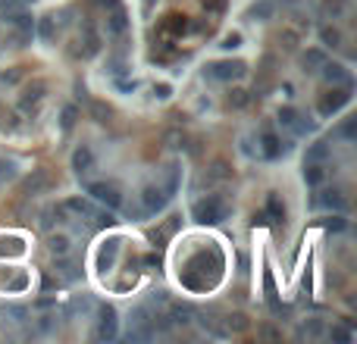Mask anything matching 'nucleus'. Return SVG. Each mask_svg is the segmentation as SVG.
Segmentation results:
<instances>
[{
	"label": "nucleus",
	"instance_id": "obj_1",
	"mask_svg": "<svg viewBox=\"0 0 357 344\" xmlns=\"http://www.w3.org/2000/svg\"><path fill=\"white\" fill-rule=\"evenodd\" d=\"M191 216L198 222H210V226H213V222H223L229 216V203L219 194H207L191 206Z\"/></svg>",
	"mask_w": 357,
	"mask_h": 344
},
{
	"label": "nucleus",
	"instance_id": "obj_2",
	"mask_svg": "<svg viewBox=\"0 0 357 344\" xmlns=\"http://www.w3.org/2000/svg\"><path fill=\"white\" fill-rule=\"evenodd\" d=\"M85 191L94 197V201L107 203L110 210H119V206H122V194H119L113 185H107V182H91V185H85Z\"/></svg>",
	"mask_w": 357,
	"mask_h": 344
},
{
	"label": "nucleus",
	"instance_id": "obj_3",
	"mask_svg": "<svg viewBox=\"0 0 357 344\" xmlns=\"http://www.w3.org/2000/svg\"><path fill=\"white\" fill-rule=\"evenodd\" d=\"M207 72H210V79L229 82V79H241V75L248 72V66H244V63H238V59H235V63H232V59H226V63H213V66L207 69Z\"/></svg>",
	"mask_w": 357,
	"mask_h": 344
},
{
	"label": "nucleus",
	"instance_id": "obj_4",
	"mask_svg": "<svg viewBox=\"0 0 357 344\" xmlns=\"http://www.w3.org/2000/svg\"><path fill=\"white\" fill-rule=\"evenodd\" d=\"M141 201H144V213H148V216H154V213H160V210H163V206H166V201H169V194L163 191V188L150 185V188H144Z\"/></svg>",
	"mask_w": 357,
	"mask_h": 344
},
{
	"label": "nucleus",
	"instance_id": "obj_5",
	"mask_svg": "<svg viewBox=\"0 0 357 344\" xmlns=\"http://www.w3.org/2000/svg\"><path fill=\"white\" fill-rule=\"evenodd\" d=\"M50 188V172L47 169H35L29 178L22 182V194L25 197H35V194H41V191H47Z\"/></svg>",
	"mask_w": 357,
	"mask_h": 344
},
{
	"label": "nucleus",
	"instance_id": "obj_6",
	"mask_svg": "<svg viewBox=\"0 0 357 344\" xmlns=\"http://www.w3.org/2000/svg\"><path fill=\"white\" fill-rule=\"evenodd\" d=\"M348 100H351V85H345L342 91H332L329 97H323V100H320V113L329 116V113H335V110H342Z\"/></svg>",
	"mask_w": 357,
	"mask_h": 344
},
{
	"label": "nucleus",
	"instance_id": "obj_7",
	"mask_svg": "<svg viewBox=\"0 0 357 344\" xmlns=\"http://www.w3.org/2000/svg\"><path fill=\"white\" fill-rule=\"evenodd\" d=\"M97 338H104V341H113V338H116V310H113V307H100V329H97Z\"/></svg>",
	"mask_w": 357,
	"mask_h": 344
},
{
	"label": "nucleus",
	"instance_id": "obj_8",
	"mask_svg": "<svg viewBox=\"0 0 357 344\" xmlns=\"http://www.w3.org/2000/svg\"><path fill=\"white\" fill-rule=\"evenodd\" d=\"M57 272L63 275L66 282H75V279H82V266L69 260V254H63V257H57Z\"/></svg>",
	"mask_w": 357,
	"mask_h": 344
},
{
	"label": "nucleus",
	"instance_id": "obj_9",
	"mask_svg": "<svg viewBox=\"0 0 357 344\" xmlns=\"http://www.w3.org/2000/svg\"><path fill=\"white\" fill-rule=\"evenodd\" d=\"M107 29H110V34H116V38H119V34H125V29H129V19H125V10H122V6H113Z\"/></svg>",
	"mask_w": 357,
	"mask_h": 344
},
{
	"label": "nucleus",
	"instance_id": "obj_10",
	"mask_svg": "<svg viewBox=\"0 0 357 344\" xmlns=\"http://www.w3.org/2000/svg\"><path fill=\"white\" fill-rule=\"evenodd\" d=\"M119 244H122V241L119 238H110L104 247H100V269H110V266L116 263V254H119Z\"/></svg>",
	"mask_w": 357,
	"mask_h": 344
},
{
	"label": "nucleus",
	"instance_id": "obj_11",
	"mask_svg": "<svg viewBox=\"0 0 357 344\" xmlns=\"http://www.w3.org/2000/svg\"><path fill=\"white\" fill-rule=\"evenodd\" d=\"M288 147H285V144L282 141H279V138L273 135V132H267V135H263V153H267V157L269 160H276V157H282V153H285Z\"/></svg>",
	"mask_w": 357,
	"mask_h": 344
},
{
	"label": "nucleus",
	"instance_id": "obj_12",
	"mask_svg": "<svg viewBox=\"0 0 357 344\" xmlns=\"http://www.w3.org/2000/svg\"><path fill=\"white\" fill-rule=\"evenodd\" d=\"M313 203H317V206L323 203V206H329V210H338V213H345V206H348V203H345V197H342V191H326V194L320 197V201H313Z\"/></svg>",
	"mask_w": 357,
	"mask_h": 344
},
{
	"label": "nucleus",
	"instance_id": "obj_13",
	"mask_svg": "<svg viewBox=\"0 0 357 344\" xmlns=\"http://www.w3.org/2000/svg\"><path fill=\"white\" fill-rule=\"evenodd\" d=\"M91 160H94V157H91V150H88V147H79V150L72 153V169L82 175V172L91 169Z\"/></svg>",
	"mask_w": 357,
	"mask_h": 344
},
{
	"label": "nucleus",
	"instance_id": "obj_14",
	"mask_svg": "<svg viewBox=\"0 0 357 344\" xmlns=\"http://www.w3.org/2000/svg\"><path fill=\"white\" fill-rule=\"evenodd\" d=\"M323 75H326L329 82H342V85H351V75L345 72V66H323Z\"/></svg>",
	"mask_w": 357,
	"mask_h": 344
},
{
	"label": "nucleus",
	"instance_id": "obj_15",
	"mask_svg": "<svg viewBox=\"0 0 357 344\" xmlns=\"http://www.w3.org/2000/svg\"><path fill=\"white\" fill-rule=\"evenodd\" d=\"M47 247H50V254H54V257H63V254H69V238H66V235H50Z\"/></svg>",
	"mask_w": 357,
	"mask_h": 344
},
{
	"label": "nucleus",
	"instance_id": "obj_16",
	"mask_svg": "<svg viewBox=\"0 0 357 344\" xmlns=\"http://www.w3.org/2000/svg\"><path fill=\"white\" fill-rule=\"evenodd\" d=\"M267 213H269V216H273L276 222H279V219H285V206H282V201H279L276 194H269V197H267Z\"/></svg>",
	"mask_w": 357,
	"mask_h": 344
},
{
	"label": "nucleus",
	"instance_id": "obj_17",
	"mask_svg": "<svg viewBox=\"0 0 357 344\" xmlns=\"http://www.w3.org/2000/svg\"><path fill=\"white\" fill-rule=\"evenodd\" d=\"M41 94H44V82H35V85L29 88V94L22 97V110H29L31 103H38V100H41Z\"/></svg>",
	"mask_w": 357,
	"mask_h": 344
},
{
	"label": "nucleus",
	"instance_id": "obj_18",
	"mask_svg": "<svg viewBox=\"0 0 357 344\" xmlns=\"http://www.w3.org/2000/svg\"><path fill=\"white\" fill-rule=\"evenodd\" d=\"M323 175H326V172H323V166H317V163H307V169H304V182H307V185H320Z\"/></svg>",
	"mask_w": 357,
	"mask_h": 344
},
{
	"label": "nucleus",
	"instance_id": "obj_19",
	"mask_svg": "<svg viewBox=\"0 0 357 344\" xmlns=\"http://www.w3.org/2000/svg\"><path fill=\"white\" fill-rule=\"evenodd\" d=\"M326 157H329V144L326 141L313 144V147L307 150V163H320V160H326Z\"/></svg>",
	"mask_w": 357,
	"mask_h": 344
},
{
	"label": "nucleus",
	"instance_id": "obj_20",
	"mask_svg": "<svg viewBox=\"0 0 357 344\" xmlns=\"http://www.w3.org/2000/svg\"><path fill=\"white\" fill-rule=\"evenodd\" d=\"M323 10L332 13V16H338V13L348 10V0H323Z\"/></svg>",
	"mask_w": 357,
	"mask_h": 344
},
{
	"label": "nucleus",
	"instance_id": "obj_21",
	"mask_svg": "<svg viewBox=\"0 0 357 344\" xmlns=\"http://www.w3.org/2000/svg\"><path fill=\"white\" fill-rule=\"evenodd\" d=\"M144 313H148V310H135V322H148V319H144ZM150 335H154V332H148V329H144V332H129V338H150Z\"/></svg>",
	"mask_w": 357,
	"mask_h": 344
},
{
	"label": "nucleus",
	"instance_id": "obj_22",
	"mask_svg": "<svg viewBox=\"0 0 357 344\" xmlns=\"http://www.w3.org/2000/svg\"><path fill=\"white\" fill-rule=\"evenodd\" d=\"M91 116H94L97 119V122H107V119H110V107H104V103H91Z\"/></svg>",
	"mask_w": 357,
	"mask_h": 344
},
{
	"label": "nucleus",
	"instance_id": "obj_23",
	"mask_svg": "<svg viewBox=\"0 0 357 344\" xmlns=\"http://www.w3.org/2000/svg\"><path fill=\"white\" fill-rule=\"evenodd\" d=\"M320 34H323V41H326L329 47H338V41H342V34H338L335 29H323Z\"/></svg>",
	"mask_w": 357,
	"mask_h": 344
},
{
	"label": "nucleus",
	"instance_id": "obj_24",
	"mask_svg": "<svg viewBox=\"0 0 357 344\" xmlns=\"http://www.w3.org/2000/svg\"><path fill=\"white\" fill-rule=\"evenodd\" d=\"M326 63V57H323V50H310L307 57H304V66H323Z\"/></svg>",
	"mask_w": 357,
	"mask_h": 344
},
{
	"label": "nucleus",
	"instance_id": "obj_25",
	"mask_svg": "<svg viewBox=\"0 0 357 344\" xmlns=\"http://www.w3.org/2000/svg\"><path fill=\"white\" fill-rule=\"evenodd\" d=\"M279 122H285V125H298V113H295L292 107L279 110Z\"/></svg>",
	"mask_w": 357,
	"mask_h": 344
},
{
	"label": "nucleus",
	"instance_id": "obj_26",
	"mask_svg": "<svg viewBox=\"0 0 357 344\" xmlns=\"http://www.w3.org/2000/svg\"><path fill=\"white\" fill-rule=\"evenodd\" d=\"M75 116H79V110H75V107H66L63 110V128H66V132L75 125Z\"/></svg>",
	"mask_w": 357,
	"mask_h": 344
},
{
	"label": "nucleus",
	"instance_id": "obj_27",
	"mask_svg": "<svg viewBox=\"0 0 357 344\" xmlns=\"http://www.w3.org/2000/svg\"><path fill=\"white\" fill-rule=\"evenodd\" d=\"M219 178H229V169H226V163H216L213 172H210V178L207 182H219Z\"/></svg>",
	"mask_w": 357,
	"mask_h": 344
},
{
	"label": "nucleus",
	"instance_id": "obj_28",
	"mask_svg": "<svg viewBox=\"0 0 357 344\" xmlns=\"http://www.w3.org/2000/svg\"><path fill=\"white\" fill-rule=\"evenodd\" d=\"M41 38H54V19H50V16H47V19H41Z\"/></svg>",
	"mask_w": 357,
	"mask_h": 344
},
{
	"label": "nucleus",
	"instance_id": "obj_29",
	"mask_svg": "<svg viewBox=\"0 0 357 344\" xmlns=\"http://www.w3.org/2000/svg\"><path fill=\"white\" fill-rule=\"evenodd\" d=\"M329 335H332L335 341H342V344H348V341H351V332H348V329H338V325H335V329L329 332Z\"/></svg>",
	"mask_w": 357,
	"mask_h": 344
},
{
	"label": "nucleus",
	"instance_id": "obj_30",
	"mask_svg": "<svg viewBox=\"0 0 357 344\" xmlns=\"http://www.w3.org/2000/svg\"><path fill=\"white\" fill-rule=\"evenodd\" d=\"M229 103H232V107H244V103H248V94H244V91H232Z\"/></svg>",
	"mask_w": 357,
	"mask_h": 344
},
{
	"label": "nucleus",
	"instance_id": "obj_31",
	"mask_svg": "<svg viewBox=\"0 0 357 344\" xmlns=\"http://www.w3.org/2000/svg\"><path fill=\"white\" fill-rule=\"evenodd\" d=\"M248 325V319H244L241 313H235V316H229V329H244Z\"/></svg>",
	"mask_w": 357,
	"mask_h": 344
},
{
	"label": "nucleus",
	"instance_id": "obj_32",
	"mask_svg": "<svg viewBox=\"0 0 357 344\" xmlns=\"http://www.w3.org/2000/svg\"><path fill=\"white\" fill-rule=\"evenodd\" d=\"M345 226H348V222H345L342 216H332V219H329V222H326V229H332V231H342Z\"/></svg>",
	"mask_w": 357,
	"mask_h": 344
},
{
	"label": "nucleus",
	"instance_id": "obj_33",
	"mask_svg": "<svg viewBox=\"0 0 357 344\" xmlns=\"http://www.w3.org/2000/svg\"><path fill=\"white\" fill-rule=\"evenodd\" d=\"M251 13L254 16H269V13H273V6H269V3H260V6H254Z\"/></svg>",
	"mask_w": 357,
	"mask_h": 344
},
{
	"label": "nucleus",
	"instance_id": "obj_34",
	"mask_svg": "<svg viewBox=\"0 0 357 344\" xmlns=\"http://www.w3.org/2000/svg\"><path fill=\"white\" fill-rule=\"evenodd\" d=\"M169 94H173V88H169V85H157V97H160V100H166Z\"/></svg>",
	"mask_w": 357,
	"mask_h": 344
},
{
	"label": "nucleus",
	"instance_id": "obj_35",
	"mask_svg": "<svg viewBox=\"0 0 357 344\" xmlns=\"http://www.w3.org/2000/svg\"><path fill=\"white\" fill-rule=\"evenodd\" d=\"M238 44H241V38H238V34H229V38H226V44H223V47H229V50H232V47H238Z\"/></svg>",
	"mask_w": 357,
	"mask_h": 344
},
{
	"label": "nucleus",
	"instance_id": "obj_36",
	"mask_svg": "<svg viewBox=\"0 0 357 344\" xmlns=\"http://www.w3.org/2000/svg\"><path fill=\"white\" fill-rule=\"evenodd\" d=\"M342 135H345V138H354V119H348V122H345V128H342Z\"/></svg>",
	"mask_w": 357,
	"mask_h": 344
},
{
	"label": "nucleus",
	"instance_id": "obj_37",
	"mask_svg": "<svg viewBox=\"0 0 357 344\" xmlns=\"http://www.w3.org/2000/svg\"><path fill=\"white\" fill-rule=\"evenodd\" d=\"M307 332H310V335H320V332H323V322H320V319H313V322L307 325Z\"/></svg>",
	"mask_w": 357,
	"mask_h": 344
},
{
	"label": "nucleus",
	"instance_id": "obj_38",
	"mask_svg": "<svg viewBox=\"0 0 357 344\" xmlns=\"http://www.w3.org/2000/svg\"><path fill=\"white\" fill-rule=\"evenodd\" d=\"M263 335H267V338H279V332L276 329H269V325H263V329H260Z\"/></svg>",
	"mask_w": 357,
	"mask_h": 344
},
{
	"label": "nucleus",
	"instance_id": "obj_39",
	"mask_svg": "<svg viewBox=\"0 0 357 344\" xmlns=\"http://www.w3.org/2000/svg\"><path fill=\"white\" fill-rule=\"evenodd\" d=\"M226 6V0H210V10H223Z\"/></svg>",
	"mask_w": 357,
	"mask_h": 344
},
{
	"label": "nucleus",
	"instance_id": "obj_40",
	"mask_svg": "<svg viewBox=\"0 0 357 344\" xmlns=\"http://www.w3.org/2000/svg\"><path fill=\"white\" fill-rule=\"evenodd\" d=\"M100 3H104V6H110V10H113V6H119V0H100Z\"/></svg>",
	"mask_w": 357,
	"mask_h": 344
},
{
	"label": "nucleus",
	"instance_id": "obj_41",
	"mask_svg": "<svg viewBox=\"0 0 357 344\" xmlns=\"http://www.w3.org/2000/svg\"><path fill=\"white\" fill-rule=\"evenodd\" d=\"M150 3H154V0H144V10H150Z\"/></svg>",
	"mask_w": 357,
	"mask_h": 344
},
{
	"label": "nucleus",
	"instance_id": "obj_42",
	"mask_svg": "<svg viewBox=\"0 0 357 344\" xmlns=\"http://www.w3.org/2000/svg\"><path fill=\"white\" fill-rule=\"evenodd\" d=\"M0 166H3V163H0Z\"/></svg>",
	"mask_w": 357,
	"mask_h": 344
}]
</instances>
